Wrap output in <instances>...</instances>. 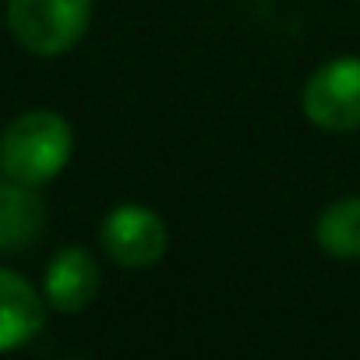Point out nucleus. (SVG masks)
<instances>
[{
    "instance_id": "1",
    "label": "nucleus",
    "mask_w": 360,
    "mask_h": 360,
    "mask_svg": "<svg viewBox=\"0 0 360 360\" xmlns=\"http://www.w3.org/2000/svg\"><path fill=\"white\" fill-rule=\"evenodd\" d=\"M71 159V124L53 110H32L0 138V173L22 184H46Z\"/></svg>"
},
{
    "instance_id": "2",
    "label": "nucleus",
    "mask_w": 360,
    "mask_h": 360,
    "mask_svg": "<svg viewBox=\"0 0 360 360\" xmlns=\"http://www.w3.org/2000/svg\"><path fill=\"white\" fill-rule=\"evenodd\" d=\"M92 0H8V29L36 57L68 53L89 29Z\"/></svg>"
},
{
    "instance_id": "3",
    "label": "nucleus",
    "mask_w": 360,
    "mask_h": 360,
    "mask_svg": "<svg viewBox=\"0 0 360 360\" xmlns=\"http://www.w3.org/2000/svg\"><path fill=\"white\" fill-rule=\"evenodd\" d=\"M304 113L321 131L360 127V57H339L318 68L304 85Z\"/></svg>"
},
{
    "instance_id": "4",
    "label": "nucleus",
    "mask_w": 360,
    "mask_h": 360,
    "mask_svg": "<svg viewBox=\"0 0 360 360\" xmlns=\"http://www.w3.org/2000/svg\"><path fill=\"white\" fill-rule=\"evenodd\" d=\"M99 240H103V251L117 265H124V269H148L169 248L166 223L152 209H145V205H120V209H113L103 219Z\"/></svg>"
},
{
    "instance_id": "5",
    "label": "nucleus",
    "mask_w": 360,
    "mask_h": 360,
    "mask_svg": "<svg viewBox=\"0 0 360 360\" xmlns=\"http://www.w3.org/2000/svg\"><path fill=\"white\" fill-rule=\"evenodd\" d=\"M43 293L46 304L53 311L75 314L82 307H89L99 293V265L85 248H64L50 258L46 265V279H43Z\"/></svg>"
},
{
    "instance_id": "6",
    "label": "nucleus",
    "mask_w": 360,
    "mask_h": 360,
    "mask_svg": "<svg viewBox=\"0 0 360 360\" xmlns=\"http://www.w3.org/2000/svg\"><path fill=\"white\" fill-rule=\"evenodd\" d=\"M46 321V304L29 279L0 269V353L18 349L39 335Z\"/></svg>"
},
{
    "instance_id": "7",
    "label": "nucleus",
    "mask_w": 360,
    "mask_h": 360,
    "mask_svg": "<svg viewBox=\"0 0 360 360\" xmlns=\"http://www.w3.org/2000/svg\"><path fill=\"white\" fill-rule=\"evenodd\" d=\"M46 205L32 184L4 176L0 180V255H18L43 237Z\"/></svg>"
},
{
    "instance_id": "8",
    "label": "nucleus",
    "mask_w": 360,
    "mask_h": 360,
    "mask_svg": "<svg viewBox=\"0 0 360 360\" xmlns=\"http://www.w3.org/2000/svg\"><path fill=\"white\" fill-rule=\"evenodd\" d=\"M318 244L332 258H360V198H342L328 205L318 219Z\"/></svg>"
}]
</instances>
